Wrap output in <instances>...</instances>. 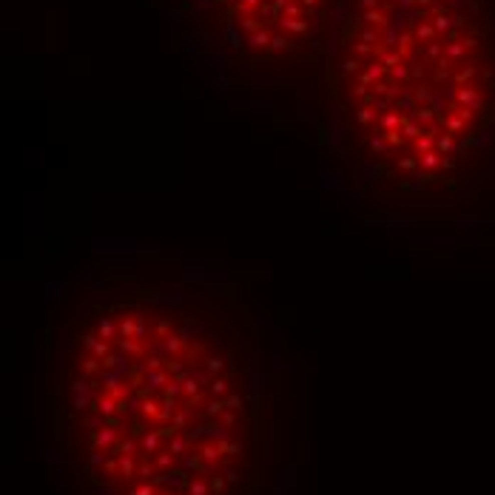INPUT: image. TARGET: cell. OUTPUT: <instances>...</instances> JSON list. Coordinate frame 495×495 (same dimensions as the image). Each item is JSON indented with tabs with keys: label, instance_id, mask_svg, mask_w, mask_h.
<instances>
[{
	"label": "cell",
	"instance_id": "cell-1",
	"mask_svg": "<svg viewBox=\"0 0 495 495\" xmlns=\"http://www.w3.org/2000/svg\"><path fill=\"white\" fill-rule=\"evenodd\" d=\"M52 410L77 495H257L265 345L242 285L168 257L57 302Z\"/></svg>",
	"mask_w": 495,
	"mask_h": 495
},
{
	"label": "cell",
	"instance_id": "cell-2",
	"mask_svg": "<svg viewBox=\"0 0 495 495\" xmlns=\"http://www.w3.org/2000/svg\"><path fill=\"white\" fill-rule=\"evenodd\" d=\"M336 89L367 222L495 225V0H350Z\"/></svg>",
	"mask_w": 495,
	"mask_h": 495
}]
</instances>
